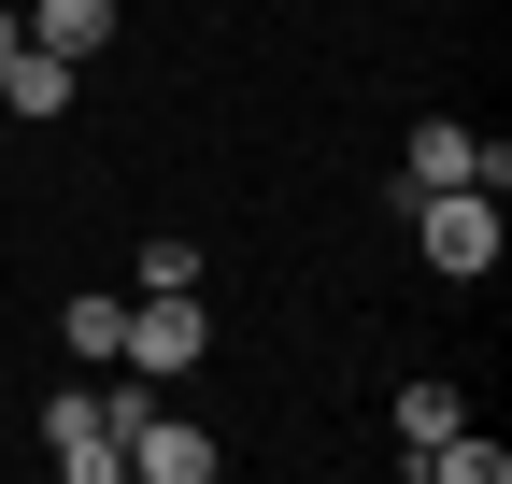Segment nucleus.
Instances as JSON below:
<instances>
[{
    "label": "nucleus",
    "instance_id": "20e7f679",
    "mask_svg": "<svg viewBox=\"0 0 512 484\" xmlns=\"http://www.w3.org/2000/svg\"><path fill=\"white\" fill-rule=\"evenodd\" d=\"M43 456L72 470V484H114L128 456H114V413H100V385H57L43 399Z\"/></svg>",
    "mask_w": 512,
    "mask_h": 484
},
{
    "label": "nucleus",
    "instance_id": "7ed1b4c3",
    "mask_svg": "<svg viewBox=\"0 0 512 484\" xmlns=\"http://www.w3.org/2000/svg\"><path fill=\"white\" fill-rule=\"evenodd\" d=\"M128 470H143V484H214V470H228V442L143 399V413H128Z\"/></svg>",
    "mask_w": 512,
    "mask_h": 484
},
{
    "label": "nucleus",
    "instance_id": "39448f33",
    "mask_svg": "<svg viewBox=\"0 0 512 484\" xmlns=\"http://www.w3.org/2000/svg\"><path fill=\"white\" fill-rule=\"evenodd\" d=\"M399 186L427 200V186H484V129H456V114H427V129L399 143Z\"/></svg>",
    "mask_w": 512,
    "mask_h": 484
},
{
    "label": "nucleus",
    "instance_id": "9b49d317",
    "mask_svg": "<svg viewBox=\"0 0 512 484\" xmlns=\"http://www.w3.org/2000/svg\"><path fill=\"white\" fill-rule=\"evenodd\" d=\"M0 57H15V0H0Z\"/></svg>",
    "mask_w": 512,
    "mask_h": 484
},
{
    "label": "nucleus",
    "instance_id": "9d476101",
    "mask_svg": "<svg viewBox=\"0 0 512 484\" xmlns=\"http://www.w3.org/2000/svg\"><path fill=\"white\" fill-rule=\"evenodd\" d=\"M57 342H72V356H114V342H128V299H72V314H57Z\"/></svg>",
    "mask_w": 512,
    "mask_h": 484
},
{
    "label": "nucleus",
    "instance_id": "f03ea898",
    "mask_svg": "<svg viewBox=\"0 0 512 484\" xmlns=\"http://www.w3.org/2000/svg\"><path fill=\"white\" fill-rule=\"evenodd\" d=\"M200 342H214L200 328V285H157V299H128V342L114 356L128 371H200Z\"/></svg>",
    "mask_w": 512,
    "mask_h": 484
},
{
    "label": "nucleus",
    "instance_id": "423d86ee",
    "mask_svg": "<svg viewBox=\"0 0 512 484\" xmlns=\"http://www.w3.org/2000/svg\"><path fill=\"white\" fill-rule=\"evenodd\" d=\"M15 43H43V57H72V72H86V57L114 43V0H15Z\"/></svg>",
    "mask_w": 512,
    "mask_h": 484
},
{
    "label": "nucleus",
    "instance_id": "1a4fd4ad",
    "mask_svg": "<svg viewBox=\"0 0 512 484\" xmlns=\"http://www.w3.org/2000/svg\"><path fill=\"white\" fill-rule=\"evenodd\" d=\"M384 428H399V456H427L441 428H470V413H456V385H399V399H384Z\"/></svg>",
    "mask_w": 512,
    "mask_h": 484
},
{
    "label": "nucleus",
    "instance_id": "0eeeda50",
    "mask_svg": "<svg viewBox=\"0 0 512 484\" xmlns=\"http://www.w3.org/2000/svg\"><path fill=\"white\" fill-rule=\"evenodd\" d=\"M86 100V72H72V57H43V43H15V57H0V114H29V129H43V114H72Z\"/></svg>",
    "mask_w": 512,
    "mask_h": 484
},
{
    "label": "nucleus",
    "instance_id": "f257e3e1",
    "mask_svg": "<svg viewBox=\"0 0 512 484\" xmlns=\"http://www.w3.org/2000/svg\"><path fill=\"white\" fill-rule=\"evenodd\" d=\"M413 242H427L441 285H484L498 242H512V228H498V186H427V200H413Z\"/></svg>",
    "mask_w": 512,
    "mask_h": 484
},
{
    "label": "nucleus",
    "instance_id": "6e6552de",
    "mask_svg": "<svg viewBox=\"0 0 512 484\" xmlns=\"http://www.w3.org/2000/svg\"><path fill=\"white\" fill-rule=\"evenodd\" d=\"M413 470H427V484H512V442H470V428H441Z\"/></svg>",
    "mask_w": 512,
    "mask_h": 484
}]
</instances>
